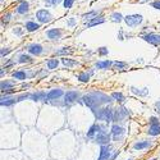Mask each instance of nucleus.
<instances>
[{
	"mask_svg": "<svg viewBox=\"0 0 160 160\" xmlns=\"http://www.w3.org/2000/svg\"><path fill=\"white\" fill-rule=\"evenodd\" d=\"M13 77H14L15 79H26V73H24L23 71H17L13 73Z\"/></svg>",
	"mask_w": 160,
	"mask_h": 160,
	"instance_id": "nucleus-23",
	"label": "nucleus"
},
{
	"mask_svg": "<svg viewBox=\"0 0 160 160\" xmlns=\"http://www.w3.org/2000/svg\"><path fill=\"white\" fill-rule=\"evenodd\" d=\"M104 21H105V19L103 17H95L87 23V27H92V26H95V24H100V23H103Z\"/></svg>",
	"mask_w": 160,
	"mask_h": 160,
	"instance_id": "nucleus-18",
	"label": "nucleus"
},
{
	"mask_svg": "<svg viewBox=\"0 0 160 160\" xmlns=\"http://www.w3.org/2000/svg\"><path fill=\"white\" fill-rule=\"evenodd\" d=\"M108 53H109V50H108L106 48H100L99 49V55H101V56H103V55H106Z\"/></svg>",
	"mask_w": 160,
	"mask_h": 160,
	"instance_id": "nucleus-35",
	"label": "nucleus"
},
{
	"mask_svg": "<svg viewBox=\"0 0 160 160\" xmlns=\"http://www.w3.org/2000/svg\"><path fill=\"white\" fill-rule=\"evenodd\" d=\"M36 18L40 23H49L53 19V15L50 14V12L46 9H40L36 12Z\"/></svg>",
	"mask_w": 160,
	"mask_h": 160,
	"instance_id": "nucleus-2",
	"label": "nucleus"
},
{
	"mask_svg": "<svg viewBox=\"0 0 160 160\" xmlns=\"http://www.w3.org/2000/svg\"><path fill=\"white\" fill-rule=\"evenodd\" d=\"M153 160H156V159H153Z\"/></svg>",
	"mask_w": 160,
	"mask_h": 160,
	"instance_id": "nucleus-41",
	"label": "nucleus"
},
{
	"mask_svg": "<svg viewBox=\"0 0 160 160\" xmlns=\"http://www.w3.org/2000/svg\"><path fill=\"white\" fill-rule=\"evenodd\" d=\"M32 62V58L30 55H26V54H22L19 56V63H31Z\"/></svg>",
	"mask_w": 160,
	"mask_h": 160,
	"instance_id": "nucleus-26",
	"label": "nucleus"
},
{
	"mask_svg": "<svg viewBox=\"0 0 160 160\" xmlns=\"http://www.w3.org/2000/svg\"><path fill=\"white\" fill-rule=\"evenodd\" d=\"M96 14H97V13L93 10V12H90V13H86V14H83V18H85V19H89V21H90V19L95 18Z\"/></svg>",
	"mask_w": 160,
	"mask_h": 160,
	"instance_id": "nucleus-30",
	"label": "nucleus"
},
{
	"mask_svg": "<svg viewBox=\"0 0 160 160\" xmlns=\"http://www.w3.org/2000/svg\"><path fill=\"white\" fill-rule=\"evenodd\" d=\"M77 97H78V92H76V91H68L65 93V103L67 104L74 103L77 100Z\"/></svg>",
	"mask_w": 160,
	"mask_h": 160,
	"instance_id": "nucleus-8",
	"label": "nucleus"
},
{
	"mask_svg": "<svg viewBox=\"0 0 160 160\" xmlns=\"http://www.w3.org/2000/svg\"><path fill=\"white\" fill-rule=\"evenodd\" d=\"M96 68L97 69H108L110 65H113V63L110 60H101V62H97L96 63Z\"/></svg>",
	"mask_w": 160,
	"mask_h": 160,
	"instance_id": "nucleus-11",
	"label": "nucleus"
},
{
	"mask_svg": "<svg viewBox=\"0 0 160 160\" xmlns=\"http://www.w3.org/2000/svg\"><path fill=\"white\" fill-rule=\"evenodd\" d=\"M62 35H63V32L60 31L59 28H51V30H49V31H46V36H48L51 41L60 40V38H62Z\"/></svg>",
	"mask_w": 160,
	"mask_h": 160,
	"instance_id": "nucleus-4",
	"label": "nucleus"
},
{
	"mask_svg": "<svg viewBox=\"0 0 160 160\" xmlns=\"http://www.w3.org/2000/svg\"><path fill=\"white\" fill-rule=\"evenodd\" d=\"M38 28H40V24H38V23H36V22L30 21V22H27V23H26V30H27L28 32L37 31Z\"/></svg>",
	"mask_w": 160,
	"mask_h": 160,
	"instance_id": "nucleus-12",
	"label": "nucleus"
},
{
	"mask_svg": "<svg viewBox=\"0 0 160 160\" xmlns=\"http://www.w3.org/2000/svg\"><path fill=\"white\" fill-rule=\"evenodd\" d=\"M149 123H150V126H154V124H159V119L156 117H151L150 120H149Z\"/></svg>",
	"mask_w": 160,
	"mask_h": 160,
	"instance_id": "nucleus-34",
	"label": "nucleus"
},
{
	"mask_svg": "<svg viewBox=\"0 0 160 160\" xmlns=\"http://www.w3.org/2000/svg\"><path fill=\"white\" fill-rule=\"evenodd\" d=\"M151 7L155 8V9H159L160 10V0H156V1H153L151 3Z\"/></svg>",
	"mask_w": 160,
	"mask_h": 160,
	"instance_id": "nucleus-36",
	"label": "nucleus"
},
{
	"mask_svg": "<svg viewBox=\"0 0 160 160\" xmlns=\"http://www.w3.org/2000/svg\"><path fill=\"white\" fill-rule=\"evenodd\" d=\"M15 10H17L18 14H26V13L30 10V3L27 1V0H23V1H21L18 4V7H17Z\"/></svg>",
	"mask_w": 160,
	"mask_h": 160,
	"instance_id": "nucleus-6",
	"label": "nucleus"
},
{
	"mask_svg": "<svg viewBox=\"0 0 160 160\" xmlns=\"http://www.w3.org/2000/svg\"><path fill=\"white\" fill-rule=\"evenodd\" d=\"M150 146V142L149 141H138V142H136L133 145V149L134 150H143V149H146V147H149Z\"/></svg>",
	"mask_w": 160,
	"mask_h": 160,
	"instance_id": "nucleus-15",
	"label": "nucleus"
},
{
	"mask_svg": "<svg viewBox=\"0 0 160 160\" xmlns=\"http://www.w3.org/2000/svg\"><path fill=\"white\" fill-rule=\"evenodd\" d=\"M140 3H143V1H147V0H138Z\"/></svg>",
	"mask_w": 160,
	"mask_h": 160,
	"instance_id": "nucleus-40",
	"label": "nucleus"
},
{
	"mask_svg": "<svg viewBox=\"0 0 160 160\" xmlns=\"http://www.w3.org/2000/svg\"><path fill=\"white\" fill-rule=\"evenodd\" d=\"M155 108H156V112L160 113V101H158V103L155 104Z\"/></svg>",
	"mask_w": 160,
	"mask_h": 160,
	"instance_id": "nucleus-38",
	"label": "nucleus"
},
{
	"mask_svg": "<svg viewBox=\"0 0 160 160\" xmlns=\"http://www.w3.org/2000/svg\"><path fill=\"white\" fill-rule=\"evenodd\" d=\"M147 133L150 134V136H158V134H160V124L150 126V128H149Z\"/></svg>",
	"mask_w": 160,
	"mask_h": 160,
	"instance_id": "nucleus-14",
	"label": "nucleus"
},
{
	"mask_svg": "<svg viewBox=\"0 0 160 160\" xmlns=\"http://www.w3.org/2000/svg\"><path fill=\"white\" fill-rule=\"evenodd\" d=\"M143 21V17L141 14H129V15H126L124 17V22L128 27H137L138 24H141Z\"/></svg>",
	"mask_w": 160,
	"mask_h": 160,
	"instance_id": "nucleus-1",
	"label": "nucleus"
},
{
	"mask_svg": "<svg viewBox=\"0 0 160 160\" xmlns=\"http://www.w3.org/2000/svg\"><path fill=\"white\" fill-rule=\"evenodd\" d=\"M8 53H10V49H9V48H3V49H1V56L7 55Z\"/></svg>",
	"mask_w": 160,
	"mask_h": 160,
	"instance_id": "nucleus-37",
	"label": "nucleus"
},
{
	"mask_svg": "<svg viewBox=\"0 0 160 160\" xmlns=\"http://www.w3.org/2000/svg\"><path fill=\"white\" fill-rule=\"evenodd\" d=\"M110 18H112V21H113V22H118V23H119V22H122V21H124V17H123V15L120 14V13H117V12L113 13L112 17H110Z\"/></svg>",
	"mask_w": 160,
	"mask_h": 160,
	"instance_id": "nucleus-21",
	"label": "nucleus"
},
{
	"mask_svg": "<svg viewBox=\"0 0 160 160\" xmlns=\"http://www.w3.org/2000/svg\"><path fill=\"white\" fill-rule=\"evenodd\" d=\"M46 65H48L49 69H55V68L59 65V60L58 59H50V60H48Z\"/></svg>",
	"mask_w": 160,
	"mask_h": 160,
	"instance_id": "nucleus-19",
	"label": "nucleus"
},
{
	"mask_svg": "<svg viewBox=\"0 0 160 160\" xmlns=\"http://www.w3.org/2000/svg\"><path fill=\"white\" fill-rule=\"evenodd\" d=\"M112 97L114 99V100H117V101H120V103L124 101V96H123V93H120V92H113Z\"/></svg>",
	"mask_w": 160,
	"mask_h": 160,
	"instance_id": "nucleus-25",
	"label": "nucleus"
},
{
	"mask_svg": "<svg viewBox=\"0 0 160 160\" xmlns=\"http://www.w3.org/2000/svg\"><path fill=\"white\" fill-rule=\"evenodd\" d=\"M31 99L34 101H38V100H44V99H46V93L44 92V91H40V92H35L31 95Z\"/></svg>",
	"mask_w": 160,
	"mask_h": 160,
	"instance_id": "nucleus-16",
	"label": "nucleus"
},
{
	"mask_svg": "<svg viewBox=\"0 0 160 160\" xmlns=\"http://www.w3.org/2000/svg\"><path fill=\"white\" fill-rule=\"evenodd\" d=\"M74 24V19H71L69 22H68V26H73Z\"/></svg>",
	"mask_w": 160,
	"mask_h": 160,
	"instance_id": "nucleus-39",
	"label": "nucleus"
},
{
	"mask_svg": "<svg viewBox=\"0 0 160 160\" xmlns=\"http://www.w3.org/2000/svg\"><path fill=\"white\" fill-rule=\"evenodd\" d=\"M113 65H114L115 69H118V68H124L127 64L126 63H122V62H115V63H113Z\"/></svg>",
	"mask_w": 160,
	"mask_h": 160,
	"instance_id": "nucleus-32",
	"label": "nucleus"
},
{
	"mask_svg": "<svg viewBox=\"0 0 160 160\" xmlns=\"http://www.w3.org/2000/svg\"><path fill=\"white\" fill-rule=\"evenodd\" d=\"M73 3H74V0H63V5H64L65 9H71Z\"/></svg>",
	"mask_w": 160,
	"mask_h": 160,
	"instance_id": "nucleus-29",
	"label": "nucleus"
},
{
	"mask_svg": "<svg viewBox=\"0 0 160 160\" xmlns=\"http://www.w3.org/2000/svg\"><path fill=\"white\" fill-rule=\"evenodd\" d=\"M96 140H97V142H100V143H105V142L109 141V136H108V133H105V132L100 131L97 133V136H96Z\"/></svg>",
	"mask_w": 160,
	"mask_h": 160,
	"instance_id": "nucleus-13",
	"label": "nucleus"
},
{
	"mask_svg": "<svg viewBox=\"0 0 160 160\" xmlns=\"http://www.w3.org/2000/svg\"><path fill=\"white\" fill-rule=\"evenodd\" d=\"M77 78H78V81H81V82H89L90 74H87L86 72H83V73H79L78 76H77Z\"/></svg>",
	"mask_w": 160,
	"mask_h": 160,
	"instance_id": "nucleus-24",
	"label": "nucleus"
},
{
	"mask_svg": "<svg viewBox=\"0 0 160 160\" xmlns=\"http://www.w3.org/2000/svg\"><path fill=\"white\" fill-rule=\"evenodd\" d=\"M13 87V82H1V91L10 90Z\"/></svg>",
	"mask_w": 160,
	"mask_h": 160,
	"instance_id": "nucleus-27",
	"label": "nucleus"
},
{
	"mask_svg": "<svg viewBox=\"0 0 160 160\" xmlns=\"http://www.w3.org/2000/svg\"><path fill=\"white\" fill-rule=\"evenodd\" d=\"M96 117L100 120H105V122H110L113 119V112L109 108H104V109H100L97 113H96Z\"/></svg>",
	"mask_w": 160,
	"mask_h": 160,
	"instance_id": "nucleus-3",
	"label": "nucleus"
},
{
	"mask_svg": "<svg viewBox=\"0 0 160 160\" xmlns=\"http://www.w3.org/2000/svg\"><path fill=\"white\" fill-rule=\"evenodd\" d=\"M69 48H62V50H59V51H56V54L58 55H63V54H69L71 53V50H68Z\"/></svg>",
	"mask_w": 160,
	"mask_h": 160,
	"instance_id": "nucleus-33",
	"label": "nucleus"
},
{
	"mask_svg": "<svg viewBox=\"0 0 160 160\" xmlns=\"http://www.w3.org/2000/svg\"><path fill=\"white\" fill-rule=\"evenodd\" d=\"M28 53L38 56V55L42 53V46H41L40 44H32V45L28 46Z\"/></svg>",
	"mask_w": 160,
	"mask_h": 160,
	"instance_id": "nucleus-7",
	"label": "nucleus"
},
{
	"mask_svg": "<svg viewBox=\"0 0 160 160\" xmlns=\"http://www.w3.org/2000/svg\"><path fill=\"white\" fill-rule=\"evenodd\" d=\"M62 63L65 65V67H73V65H77V64H78L76 60L68 59V58H63V59H62Z\"/></svg>",
	"mask_w": 160,
	"mask_h": 160,
	"instance_id": "nucleus-20",
	"label": "nucleus"
},
{
	"mask_svg": "<svg viewBox=\"0 0 160 160\" xmlns=\"http://www.w3.org/2000/svg\"><path fill=\"white\" fill-rule=\"evenodd\" d=\"M63 95V91L62 90H59V89H56V90H51L50 92L46 95V99L45 100H54V99H58V97H60V96Z\"/></svg>",
	"mask_w": 160,
	"mask_h": 160,
	"instance_id": "nucleus-10",
	"label": "nucleus"
},
{
	"mask_svg": "<svg viewBox=\"0 0 160 160\" xmlns=\"http://www.w3.org/2000/svg\"><path fill=\"white\" fill-rule=\"evenodd\" d=\"M110 156V147L106 145L101 146V150H100V158L99 160H108Z\"/></svg>",
	"mask_w": 160,
	"mask_h": 160,
	"instance_id": "nucleus-9",
	"label": "nucleus"
},
{
	"mask_svg": "<svg viewBox=\"0 0 160 160\" xmlns=\"http://www.w3.org/2000/svg\"><path fill=\"white\" fill-rule=\"evenodd\" d=\"M99 129H100V127H99L97 124H93V126L90 128V131L87 132V137H93V134H95L96 132H97V133L100 132Z\"/></svg>",
	"mask_w": 160,
	"mask_h": 160,
	"instance_id": "nucleus-22",
	"label": "nucleus"
},
{
	"mask_svg": "<svg viewBox=\"0 0 160 160\" xmlns=\"http://www.w3.org/2000/svg\"><path fill=\"white\" fill-rule=\"evenodd\" d=\"M143 40L147 41V42L153 44V45L158 46L160 45V35L159 34H149V35H145L143 36Z\"/></svg>",
	"mask_w": 160,
	"mask_h": 160,
	"instance_id": "nucleus-5",
	"label": "nucleus"
},
{
	"mask_svg": "<svg viewBox=\"0 0 160 160\" xmlns=\"http://www.w3.org/2000/svg\"><path fill=\"white\" fill-rule=\"evenodd\" d=\"M112 133L114 134V137H118V136L124 133V128H122V127H119V126H114L112 128Z\"/></svg>",
	"mask_w": 160,
	"mask_h": 160,
	"instance_id": "nucleus-17",
	"label": "nucleus"
},
{
	"mask_svg": "<svg viewBox=\"0 0 160 160\" xmlns=\"http://www.w3.org/2000/svg\"><path fill=\"white\" fill-rule=\"evenodd\" d=\"M1 1H3V0H1Z\"/></svg>",
	"mask_w": 160,
	"mask_h": 160,
	"instance_id": "nucleus-42",
	"label": "nucleus"
},
{
	"mask_svg": "<svg viewBox=\"0 0 160 160\" xmlns=\"http://www.w3.org/2000/svg\"><path fill=\"white\" fill-rule=\"evenodd\" d=\"M10 17H12V13H7V14L3 15V19H1V24L4 26V24H7L8 22L10 21Z\"/></svg>",
	"mask_w": 160,
	"mask_h": 160,
	"instance_id": "nucleus-28",
	"label": "nucleus"
},
{
	"mask_svg": "<svg viewBox=\"0 0 160 160\" xmlns=\"http://www.w3.org/2000/svg\"><path fill=\"white\" fill-rule=\"evenodd\" d=\"M60 1H62V0H45L46 5H49V7H55V5H58Z\"/></svg>",
	"mask_w": 160,
	"mask_h": 160,
	"instance_id": "nucleus-31",
	"label": "nucleus"
}]
</instances>
